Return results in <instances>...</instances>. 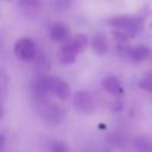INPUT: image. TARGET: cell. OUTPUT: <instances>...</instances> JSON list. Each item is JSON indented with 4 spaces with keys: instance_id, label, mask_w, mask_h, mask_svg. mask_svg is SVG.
Instances as JSON below:
<instances>
[{
    "instance_id": "277c9868",
    "label": "cell",
    "mask_w": 152,
    "mask_h": 152,
    "mask_svg": "<svg viewBox=\"0 0 152 152\" xmlns=\"http://www.w3.org/2000/svg\"><path fill=\"white\" fill-rule=\"evenodd\" d=\"M74 108L81 114H91L95 109V104L91 95L87 90H77L72 96Z\"/></svg>"
},
{
    "instance_id": "9a60e30c",
    "label": "cell",
    "mask_w": 152,
    "mask_h": 152,
    "mask_svg": "<svg viewBox=\"0 0 152 152\" xmlns=\"http://www.w3.org/2000/svg\"><path fill=\"white\" fill-rule=\"evenodd\" d=\"M138 86L141 89H144V90H146V91L152 94V71H147L140 78V81L138 82Z\"/></svg>"
},
{
    "instance_id": "30bf717a",
    "label": "cell",
    "mask_w": 152,
    "mask_h": 152,
    "mask_svg": "<svg viewBox=\"0 0 152 152\" xmlns=\"http://www.w3.org/2000/svg\"><path fill=\"white\" fill-rule=\"evenodd\" d=\"M150 53H151L150 48L140 44V45H135V46H129L126 55L134 62H141V61H145L146 58H148Z\"/></svg>"
},
{
    "instance_id": "3957f363",
    "label": "cell",
    "mask_w": 152,
    "mask_h": 152,
    "mask_svg": "<svg viewBox=\"0 0 152 152\" xmlns=\"http://www.w3.org/2000/svg\"><path fill=\"white\" fill-rule=\"evenodd\" d=\"M14 55L24 61V62H31L36 58L37 56V49L32 39L30 38H20L15 42L14 48H13Z\"/></svg>"
},
{
    "instance_id": "7a4b0ae2",
    "label": "cell",
    "mask_w": 152,
    "mask_h": 152,
    "mask_svg": "<svg viewBox=\"0 0 152 152\" xmlns=\"http://www.w3.org/2000/svg\"><path fill=\"white\" fill-rule=\"evenodd\" d=\"M39 115L49 125H59L65 118V110L63 107L52 103V102H44L40 103L39 107Z\"/></svg>"
},
{
    "instance_id": "ac0fdd59",
    "label": "cell",
    "mask_w": 152,
    "mask_h": 152,
    "mask_svg": "<svg viewBox=\"0 0 152 152\" xmlns=\"http://www.w3.org/2000/svg\"><path fill=\"white\" fill-rule=\"evenodd\" d=\"M68 146L62 140H56L51 144V152H68Z\"/></svg>"
},
{
    "instance_id": "52a82bcc",
    "label": "cell",
    "mask_w": 152,
    "mask_h": 152,
    "mask_svg": "<svg viewBox=\"0 0 152 152\" xmlns=\"http://www.w3.org/2000/svg\"><path fill=\"white\" fill-rule=\"evenodd\" d=\"M32 93L38 99H44L50 93V76H39L31 84Z\"/></svg>"
},
{
    "instance_id": "5bb4252c",
    "label": "cell",
    "mask_w": 152,
    "mask_h": 152,
    "mask_svg": "<svg viewBox=\"0 0 152 152\" xmlns=\"http://www.w3.org/2000/svg\"><path fill=\"white\" fill-rule=\"evenodd\" d=\"M134 146L138 152H152V144L145 137H138L134 140Z\"/></svg>"
},
{
    "instance_id": "6da1fadb",
    "label": "cell",
    "mask_w": 152,
    "mask_h": 152,
    "mask_svg": "<svg viewBox=\"0 0 152 152\" xmlns=\"http://www.w3.org/2000/svg\"><path fill=\"white\" fill-rule=\"evenodd\" d=\"M109 25L116 30H121L131 38H134L144 26V17L141 15H118L112 18Z\"/></svg>"
},
{
    "instance_id": "8fae6325",
    "label": "cell",
    "mask_w": 152,
    "mask_h": 152,
    "mask_svg": "<svg viewBox=\"0 0 152 152\" xmlns=\"http://www.w3.org/2000/svg\"><path fill=\"white\" fill-rule=\"evenodd\" d=\"M49 36L53 42H64L69 36V28L62 23H55L49 30Z\"/></svg>"
},
{
    "instance_id": "4fadbf2b",
    "label": "cell",
    "mask_w": 152,
    "mask_h": 152,
    "mask_svg": "<svg viewBox=\"0 0 152 152\" xmlns=\"http://www.w3.org/2000/svg\"><path fill=\"white\" fill-rule=\"evenodd\" d=\"M70 42L74 44V46L77 49L78 52H83L88 46V37L84 33H77L75 34Z\"/></svg>"
},
{
    "instance_id": "9c48e42d",
    "label": "cell",
    "mask_w": 152,
    "mask_h": 152,
    "mask_svg": "<svg viewBox=\"0 0 152 152\" xmlns=\"http://www.w3.org/2000/svg\"><path fill=\"white\" fill-rule=\"evenodd\" d=\"M90 46H91L93 51L99 56H102V55L107 53V51H108V42H107L106 36L103 33H101V32L95 33L91 37Z\"/></svg>"
},
{
    "instance_id": "5b68a950",
    "label": "cell",
    "mask_w": 152,
    "mask_h": 152,
    "mask_svg": "<svg viewBox=\"0 0 152 152\" xmlns=\"http://www.w3.org/2000/svg\"><path fill=\"white\" fill-rule=\"evenodd\" d=\"M50 93L62 101L68 100L71 95L69 84L58 77H50Z\"/></svg>"
},
{
    "instance_id": "7402d4cb",
    "label": "cell",
    "mask_w": 152,
    "mask_h": 152,
    "mask_svg": "<svg viewBox=\"0 0 152 152\" xmlns=\"http://www.w3.org/2000/svg\"><path fill=\"white\" fill-rule=\"evenodd\" d=\"M5 1H12V0H5Z\"/></svg>"
},
{
    "instance_id": "ffe728a7",
    "label": "cell",
    "mask_w": 152,
    "mask_h": 152,
    "mask_svg": "<svg viewBox=\"0 0 152 152\" xmlns=\"http://www.w3.org/2000/svg\"><path fill=\"white\" fill-rule=\"evenodd\" d=\"M4 147H5V137L4 134H1V152L4 151Z\"/></svg>"
},
{
    "instance_id": "7c38bea8",
    "label": "cell",
    "mask_w": 152,
    "mask_h": 152,
    "mask_svg": "<svg viewBox=\"0 0 152 152\" xmlns=\"http://www.w3.org/2000/svg\"><path fill=\"white\" fill-rule=\"evenodd\" d=\"M19 6L26 15H37L40 11L42 0H19Z\"/></svg>"
},
{
    "instance_id": "8992f818",
    "label": "cell",
    "mask_w": 152,
    "mask_h": 152,
    "mask_svg": "<svg viewBox=\"0 0 152 152\" xmlns=\"http://www.w3.org/2000/svg\"><path fill=\"white\" fill-rule=\"evenodd\" d=\"M102 88L109 93L110 95L115 96V97H120L124 95L125 90H124V87L121 84V82L119 81V78L116 76H113V75H109V76H106L103 80H102Z\"/></svg>"
},
{
    "instance_id": "d6986e66",
    "label": "cell",
    "mask_w": 152,
    "mask_h": 152,
    "mask_svg": "<svg viewBox=\"0 0 152 152\" xmlns=\"http://www.w3.org/2000/svg\"><path fill=\"white\" fill-rule=\"evenodd\" d=\"M121 108H122V102L121 101H116L113 106V110H116V112L121 110Z\"/></svg>"
},
{
    "instance_id": "e0dca14e",
    "label": "cell",
    "mask_w": 152,
    "mask_h": 152,
    "mask_svg": "<svg viewBox=\"0 0 152 152\" xmlns=\"http://www.w3.org/2000/svg\"><path fill=\"white\" fill-rule=\"evenodd\" d=\"M72 4V0H55L53 2V6H55V10L57 11H66L68 8H70Z\"/></svg>"
},
{
    "instance_id": "ba28073f",
    "label": "cell",
    "mask_w": 152,
    "mask_h": 152,
    "mask_svg": "<svg viewBox=\"0 0 152 152\" xmlns=\"http://www.w3.org/2000/svg\"><path fill=\"white\" fill-rule=\"evenodd\" d=\"M80 52L77 51V49L74 46V44L70 42V39L68 42H65L62 48H61V52H59V61L62 64L68 65V64H72L76 59V56Z\"/></svg>"
},
{
    "instance_id": "2e32d148",
    "label": "cell",
    "mask_w": 152,
    "mask_h": 152,
    "mask_svg": "<svg viewBox=\"0 0 152 152\" xmlns=\"http://www.w3.org/2000/svg\"><path fill=\"white\" fill-rule=\"evenodd\" d=\"M108 140H109V142L112 144V145H114V146H116V147H121V146H124L126 142V139H125V137L122 135V134H120V133H112L110 135H109V138H108Z\"/></svg>"
},
{
    "instance_id": "44dd1931",
    "label": "cell",
    "mask_w": 152,
    "mask_h": 152,
    "mask_svg": "<svg viewBox=\"0 0 152 152\" xmlns=\"http://www.w3.org/2000/svg\"><path fill=\"white\" fill-rule=\"evenodd\" d=\"M150 27H151V28H152V23H151V25H150Z\"/></svg>"
}]
</instances>
